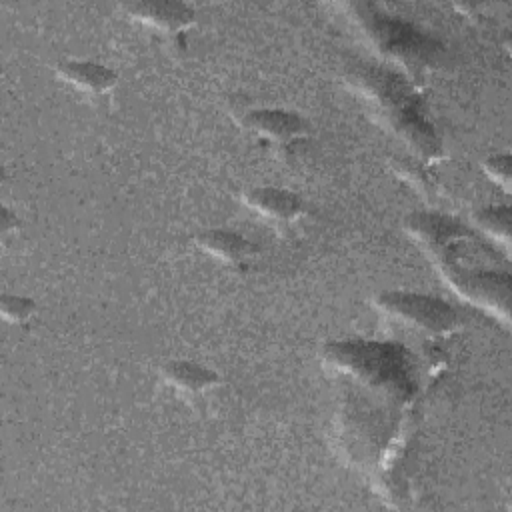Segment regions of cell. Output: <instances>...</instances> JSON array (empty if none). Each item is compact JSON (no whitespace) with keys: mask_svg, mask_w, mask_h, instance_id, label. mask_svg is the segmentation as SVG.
<instances>
[{"mask_svg":"<svg viewBox=\"0 0 512 512\" xmlns=\"http://www.w3.org/2000/svg\"><path fill=\"white\" fill-rule=\"evenodd\" d=\"M358 80L382 118L392 124L398 134L418 150L422 158L436 160L442 156L440 140L432 126L424 120L416 92L410 90L406 82H400L398 76L380 70H368L360 74Z\"/></svg>","mask_w":512,"mask_h":512,"instance_id":"obj_1","label":"cell"},{"mask_svg":"<svg viewBox=\"0 0 512 512\" xmlns=\"http://www.w3.org/2000/svg\"><path fill=\"white\" fill-rule=\"evenodd\" d=\"M402 350L386 348L384 344L366 342H340L326 350V358L334 366L366 378L374 386H382L386 392L408 394L412 384L408 380L410 366L400 356Z\"/></svg>","mask_w":512,"mask_h":512,"instance_id":"obj_2","label":"cell"},{"mask_svg":"<svg viewBox=\"0 0 512 512\" xmlns=\"http://www.w3.org/2000/svg\"><path fill=\"white\" fill-rule=\"evenodd\" d=\"M374 306L382 316L394 318L396 322L428 336L442 338L460 328V316L456 310L434 296L388 290L374 298Z\"/></svg>","mask_w":512,"mask_h":512,"instance_id":"obj_3","label":"cell"},{"mask_svg":"<svg viewBox=\"0 0 512 512\" xmlns=\"http://www.w3.org/2000/svg\"><path fill=\"white\" fill-rule=\"evenodd\" d=\"M242 126L278 144H292L308 134L306 120L290 110L254 108L242 116Z\"/></svg>","mask_w":512,"mask_h":512,"instance_id":"obj_4","label":"cell"},{"mask_svg":"<svg viewBox=\"0 0 512 512\" xmlns=\"http://www.w3.org/2000/svg\"><path fill=\"white\" fill-rule=\"evenodd\" d=\"M120 8L128 16L166 32H182L190 28L196 16L194 8L176 0H136L120 4Z\"/></svg>","mask_w":512,"mask_h":512,"instance_id":"obj_5","label":"cell"},{"mask_svg":"<svg viewBox=\"0 0 512 512\" xmlns=\"http://www.w3.org/2000/svg\"><path fill=\"white\" fill-rule=\"evenodd\" d=\"M242 202L250 210L278 222H294L304 214L302 198L290 190L276 186L250 188L242 194Z\"/></svg>","mask_w":512,"mask_h":512,"instance_id":"obj_6","label":"cell"},{"mask_svg":"<svg viewBox=\"0 0 512 512\" xmlns=\"http://www.w3.org/2000/svg\"><path fill=\"white\" fill-rule=\"evenodd\" d=\"M54 72L60 80L94 96L108 94L118 84V76L112 68L92 60H80V58L62 60L54 66Z\"/></svg>","mask_w":512,"mask_h":512,"instance_id":"obj_7","label":"cell"},{"mask_svg":"<svg viewBox=\"0 0 512 512\" xmlns=\"http://www.w3.org/2000/svg\"><path fill=\"white\" fill-rule=\"evenodd\" d=\"M196 244L206 254L228 264H246L254 260V256L258 254V248L248 238L224 228H212V230L200 232L196 236Z\"/></svg>","mask_w":512,"mask_h":512,"instance_id":"obj_8","label":"cell"},{"mask_svg":"<svg viewBox=\"0 0 512 512\" xmlns=\"http://www.w3.org/2000/svg\"><path fill=\"white\" fill-rule=\"evenodd\" d=\"M160 376L168 386L178 388V390L188 392V394L208 392V390L216 388L218 382H220L218 374L212 368L202 366V364L192 362V360L166 362L160 368Z\"/></svg>","mask_w":512,"mask_h":512,"instance_id":"obj_9","label":"cell"},{"mask_svg":"<svg viewBox=\"0 0 512 512\" xmlns=\"http://www.w3.org/2000/svg\"><path fill=\"white\" fill-rule=\"evenodd\" d=\"M478 226H482L488 234L494 238H500L504 246H508V234H510V212L508 208H486L476 214Z\"/></svg>","mask_w":512,"mask_h":512,"instance_id":"obj_10","label":"cell"},{"mask_svg":"<svg viewBox=\"0 0 512 512\" xmlns=\"http://www.w3.org/2000/svg\"><path fill=\"white\" fill-rule=\"evenodd\" d=\"M0 310L8 322H26L34 314V300L16 294H4L0 298Z\"/></svg>","mask_w":512,"mask_h":512,"instance_id":"obj_11","label":"cell"},{"mask_svg":"<svg viewBox=\"0 0 512 512\" xmlns=\"http://www.w3.org/2000/svg\"><path fill=\"white\" fill-rule=\"evenodd\" d=\"M484 172L492 180L502 184L504 190H508V186H510V156L508 154H496V156L486 158Z\"/></svg>","mask_w":512,"mask_h":512,"instance_id":"obj_12","label":"cell"}]
</instances>
